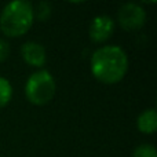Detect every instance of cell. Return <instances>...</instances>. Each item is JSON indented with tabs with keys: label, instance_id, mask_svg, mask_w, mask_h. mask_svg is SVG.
Returning a JSON list of instances; mask_svg holds the SVG:
<instances>
[{
	"label": "cell",
	"instance_id": "277c9868",
	"mask_svg": "<svg viewBox=\"0 0 157 157\" xmlns=\"http://www.w3.org/2000/svg\"><path fill=\"white\" fill-rule=\"evenodd\" d=\"M117 22L120 28L127 32H135L146 24V11L141 4L136 3H125L119 8Z\"/></svg>",
	"mask_w": 157,
	"mask_h": 157
},
{
	"label": "cell",
	"instance_id": "9c48e42d",
	"mask_svg": "<svg viewBox=\"0 0 157 157\" xmlns=\"http://www.w3.org/2000/svg\"><path fill=\"white\" fill-rule=\"evenodd\" d=\"M33 13H35V19L40 22H46L51 17L52 7L48 2H40L36 4V7L33 6Z\"/></svg>",
	"mask_w": 157,
	"mask_h": 157
},
{
	"label": "cell",
	"instance_id": "5b68a950",
	"mask_svg": "<svg viewBox=\"0 0 157 157\" xmlns=\"http://www.w3.org/2000/svg\"><path fill=\"white\" fill-rule=\"evenodd\" d=\"M114 21L109 15H98L91 21L88 28V36L94 43L102 44L113 36Z\"/></svg>",
	"mask_w": 157,
	"mask_h": 157
},
{
	"label": "cell",
	"instance_id": "30bf717a",
	"mask_svg": "<svg viewBox=\"0 0 157 157\" xmlns=\"http://www.w3.org/2000/svg\"><path fill=\"white\" fill-rule=\"evenodd\" d=\"M132 157H157V150L153 145L142 144L134 149Z\"/></svg>",
	"mask_w": 157,
	"mask_h": 157
},
{
	"label": "cell",
	"instance_id": "8992f818",
	"mask_svg": "<svg viewBox=\"0 0 157 157\" xmlns=\"http://www.w3.org/2000/svg\"><path fill=\"white\" fill-rule=\"evenodd\" d=\"M21 57L30 68L43 69L47 62V51L43 44L37 41H26L21 47Z\"/></svg>",
	"mask_w": 157,
	"mask_h": 157
},
{
	"label": "cell",
	"instance_id": "ba28073f",
	"mask_svg": "<svg viewBox=\"0 0 157 157\" xmlns=\"http://www.w3.org/2000/svg\"><path fill=\"white\" fill-rule=\"evenodd\" d=\"M13 99V86L6 77L0 76V108H4Z\"/></svg>",
	"mask_w": 157,
	"mask_h": 157
},
{
	"label": "cell",
	"instance_id": "8fae6325",
	"mask_svg": "<svg viewBox=\"0 0 157 157\" xmlns=\"http://www.w3.org/2000/svg\"><path fill=\"white\" fill-rule=\"evenodd\" d=\"M8 55H10V44L7 40L0 39V63L4 62L8 58Z\"/></svg>",
	"mask_w": 157,
	"mask_h": 157
},
{
	"label": "cell",
	"instance_id": "3957f363",
	"mask_svg": "<svg viewBox=\"0 0 157 157\" xmlns=\"http://www.w3.org/2000/svg\"><path fill=\"white\" fill-rule=\"evenodd\" d=\"M57 92L55 78L46 69H39L25 83V97L32 105L44 106L52 101Z\"/></svg>",
	"mask_w": 157,
	"mask_h": 157
},
{
	"label": "cell",
	"instance_id": "7a4b0ae2",
	"mask_svg": "<svg viewBox=\"0 0 157 157\" xmlns=\"http://www.w3.org/2000/svg\"><path fill=\"white\" fill-rule=\"evenodd\" d=\"M35 22L33 4L25 0H15L4 6L0 14V30L7 37L26 35Z\"/></svg>",
	"mask_w": 157,
	"mask_h": 157
},
{
	"label": "cell",
	"instance_id": "52a82bcc",
	"mask_svg": "<svg viewBox=\"0 0 157 157\" xmlns=\"http://www.w3.org/2000/svg\"><path fill=\"white\" fill-rule=\"evenodd\" d=\"M136 127L142 134L152 135L157 130V112L155 108L144 110L136 119Z\"/></svg>",
	"mask_w": 157,
	"mask_h": 157
},
{
	"label": "cell",
	"instance_id": "6da1fadb",
	"mask_svg": "<svg viewBox=\"0 0 157 157\" xmlns=\"http://www.w3.org/2000/svg\"><path fill=\"white\" fill-rule=\"evenodd\" d=\"M128 55L121 47L108 44L97 48L91 55L90 68L92 76L99 83L116 84L128 72Z\"/></svg>",
	"mask_w": 157,
	"mask_h": 157
}]
</instances>
